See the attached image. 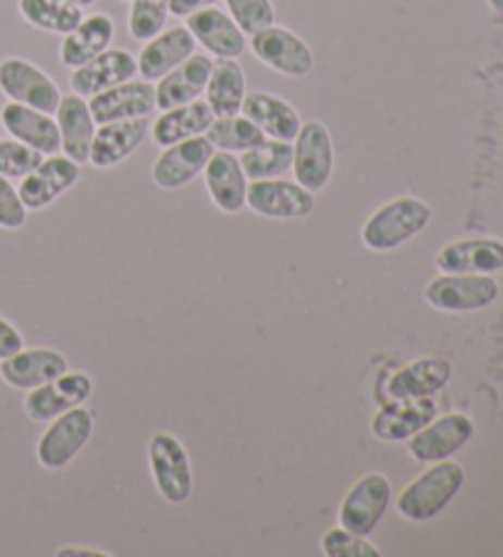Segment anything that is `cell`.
Returning <instances> with one entry per match:
<instances>
[{
  "label": "cell",
  "mask_w": 503,
  "mask_h": 557,
  "mask_svg": "<svg viewBox=\"0 0 503 557\" xmlns=\"http://www.w3.org/2000/svg\"><path fill=\"white\" fill-rule=\"evenodd\" d=\"M462 484L464 469L457 462L442 459V462H434L403 488L398 502H395V508L408 521L425 523L430 518L440 516L450 506L452 498L459 494Z\"/></svg>",
  "instance_id": "2"
},
{
  "label": "cell",
  "mask_w": 503,
  "mask_h": 557,
  "mask_svg": "<svg viewBox=\"0 0 503 557\" xmlns=\"http://www.w3.org/2000/svg\"><path fill=\"white\" fill-rule=\"evenodd\" d=\"M0 91L15 103L45 113H54L62 101V91L52 76L23 57H8L0 62Z\"/></svg>",
  "instance_id": "9"
},
{
  "label": "cell",
  "mask_w": 503,
  "mask_h": 557,
  "mask_svg": "<svg viewBox=\"0 0 503 557\" xmlns=\"http://www.w3.org/2000/svg\"><path fill=\"white\" fill-rule=\"evenodd\" d=\"M217 148L211 146L207 136L187 138L175 146L162 148L160 158L152 165V182L164 191H175L195 182L205 172L207 162L214 156Z\"/></svg>",
  "instance_id": "12"
},
{
  "label": "cell",
  "mask_w": 503,
  "mask_h": 557,
  "mask_svg": "<svg viewBox=\"0 0 503 557\" xmlns=\"http://www.w3.org/2000/svg\"><path fill=\"white\" fill-rule=\"evenodd\" d=\"M187 21V30L195 35L197 45L205 47L217 60H238L246 52L248 40L246 33L234 23V17L221 11L217 5L201 8L192 13Z\"/></svg>",
  "instance_id": "15"
},
{
  "label": "cell",
  "mask_w": 503,
  "mask_h": 557,
  "mask_svg": "<svg viewBox=\"0 0 503 557\" xmlns=\"http://www.w3.org/2000/svg\"><path fill=\"white\" fill-rule=\"evenodd\" d=\"M214 119L217 116L214 111H211V106L199 99L185 106H175V109L170 111H162L150 128L155 146L168 148L187 138L205 136Z\"/></svg>",
  "instance_id": "30"
},
{
  "label": "cell",
  "mask_w": 503,
  "mask_h": 557,
  "mask_svg": "<svg viewBox=\"0 0 503 557\" xmlns=\"http://www.w3.org/2000/svg\"><path fill=\"white\" fill-rule=\"evenodd\" d=\"M21 349H25V339L23 334L15 330V324L0 317V361L13 357Z\"/></svg>",
  "instance_id": "40"
},
{
  "label": "cell",
  "mask_w": 503,
  "mask_h": 557,
  "mask_svg": "<svg viewBox=\"0 0 503 557\" xmlns=\"http://www.w3.org/2000/svg\"><path fill=\"white\" fill-rule=\"evenodd\" d=\"M438 418V403L434 398H415V400H393L383 406L371 418V432L381 442H403L420 432L428 422Z\"/></svg>",
  "instance_id": "25"
},
{
  "label": "cell",
  "mask_w": 503,
  "mask_h": 557,
  "mask_svg": "<svg viewBox=\"0 0 503 557\" xmlns=\"http://www.w3.org/2000/svg\"><path fill=\"white\" fill-rule=\"evenodd\" d=\"M195 52L197 40L187 30V25L164 27L160 35H155L152 40L145 42L140 54L135 57V62H138V76L145 82H158Z\"/></svg>",
  "instance_id": "18"
},
{
  "label": "cell",
  "mask_w": 503,
  "mask_h": 557,
  "mask_svg": "<svg viewBox=\"0 0 503 557\" xmlns=\"http://www.w3.org/2000/svg\"><path fill=\"white\" fill-rule=\"evenodd\" d=\"M241 113H244L248 121H254L256 126L266 133V138L273 140L293 143L299 133V126H303V119H299L295 106L268 91L246 94Z\"/></svg>",
  "instance_id": "28"
},
{
  "label": "cell",
  "mask_w": 503,
  "mask_h": 557,
  "mask_svg": "<svg viewBox=\"0 0 503 557\" xmlns=\"http://www.w3.org/2000/svg\"><path fill=\"white\" fill-rule=\"evenodd\" d=\"M17 11L37 30L70 35L84 21V11L70 0H17Z\"/></svg>",
  "instance_id": "32"
},
{
  "label": "cell",
  "mask_w": 503,
  "mask_h": 557,
  "mask_svg": "<svg viewBox=\"0 0 503 557\" xmlns=\"http://www.w3.org/2000/svg\"><path fill=\"white\" fill-rule=\"evenodd\" d=\"M432 209L418 197L391 199L366 219L361 228V242L376 253H391L410 238L418 236L430 224Z\"/></svg>",
  "instance_id": "1"
},
{
  "label": "cell",
  "mask_w": 503,
  "mask_h": 557,
  "mask_svg": "<svg viewBox=\"0 0 503 557\" xmlns=\"http://www.w3.org/2000/svg\"><path fill=\"white\" fill-rule=\"evenodd\" d=\"M201 175H205L207 191L219 211H224V214H238L246 207L250 180L246 177L244 168H241L236 152L217 150Z\"/></svg>",
  "instance_id": "24"
},
{
  "label": "cell",
  "mask_w": 503,
  "mask_h": 557,
  "mask_svg": "<svg viewBox=\"0 0 503 557\" xmlns=\"http://www.w3.org/2000/svg\"><path fill=\"white\" fill-rule=\"evenodd\" d=\"M96 428L94 410L76 406L72 410L62 412L54 420H50V428L42 432L40 442H37V462L40 467L57 472V469H66L82 449L89 445Z\"/></svg>",
  "instance_id": "4"
},
{
  "label": "cell",
  "mask_w": 503,
  "mask_h": 557,
  "mask_svg": "<svg viewBox=\"0 0 503 557\" xmlns=\"http://www.w3.org/2000/svg\"><path fill=\"white\" fill-rule=\"evenodd\" d=\"M207 103L214 116H236L246 99V74L238 60H217L207 84Z\"/></svg>",
  "instance_id": "31"
},
{
  "label": "cell",
  "mask_w": 503,
  "mask_h": 557,
  "mask_svg": "<svg viewBox=\"0 0 503 557\" xmlns=\"http://www.w3.org/2000/svg\"><path fill=\"white\" fill-rule=\"evenodd\" d=\"M135 76H138L135 57L128 50H113V47H109L99 57H94L91 62L72 70L70 84L74 94L91 99V96L109 91L113 86L135 79Z\"/></svg>",
  "instance_id": "19"
},
{
  "label": "cell",
  "mask_w": 503,
  "mask_h": 557,
  "mask_svg": "<svg viewBox=\"0 0 503 557\" xmlns=\"http://www.w3.org/2000/svg\"><path fill=\"white\" fill-rule=\"evenodd\" d=\"M94 393V381L82 371H66L45 386L27 391L25 416L33 422H50L62 412L84 406Z\"/></svg>",
  "instance_id": "13"
},
{
  "label": "cell",
  "mask_w": 503,
  "mask_h": 557,
  "mask_svg": "<svg viewBox=\"0 0 503 557\" xmlns=\"http://www.w3.org/2000/svg\"><path fill=\"white\" fill-rule=\"evenodd\" d=\"M474 435V422L464 412H447L434 418L408 440V453L420 465H434L450 459L467 445Z\"/></svg>",
  "instance_id": "11"
},
{
  "label": "cell",
  "mask_w": 503,
  "mask_h": 557,
  "mask_svg": "<svg viewBox=\"0 0 503 557\" xmlns=\"http://www.w3.org/2000/svg\"><path fill=\"white\" fill-rule=\"evenodd\" d=\"M434 263L442 273H496L503 268V242L499 238H462L440 248Z\"/></svg>",
  "instance_id": "27"
},
{
  "label": "cell",
  "mask_w": 503,
  "mask_h": 557,
  "mask_svg": "<svg viewBox=\"0 0 503 557\" xmlns=\"http://www.w3.org/2000/svg\"><path fill=\"white\" fill-rule=\"evenodd\" d=\"M170 21V0H131L128 33L133 40L148 42L160 35Z\"/></svg>",
  "instance_id": "35"
},
{
  "label": "cell",
  "mask_w": 503,
  "mask_h": 557,
  "mask_svg": "<svg viewBox=\"0 0 503 557\" xmlns=\"http://www.w3.org/2000/svg\"><path fill=\"white\" fill-rule=\"evenodd\" d=\"M250 52L258 62L290 79H305L315 70V54L309 45L287 27L268 25L250 35Z\"/></svg>",
  "instance_id": "7"
},
{
  "label": "cell",
  "mask_w": 503,
  "mask_h": 557,
  "mask_svg": "<svg viewBox=\"0 0 503 557\" xmlns=\"http://www.w3.org/2000/svg\"><path fill=\"white\" fill-rule=\"evenodd\" d=\"M496 297L499 283L489 273H442L425 287V300L440 312H477Z\"/></svg>",
  "instance_id": "5"
},
{
  "label": "cell",
  "mask_w": 503,
  "mask_h": 557,
  "mask_svg": "<svg viewBox=\"0 0 503 557\" xmlns=\"http://www.w3.org/2000/svg\"><path fill=\"white\" fill-rule=\"evenodd\" d=\"M205 136L211 146L224 152H246L266 140V133L254 121H248L244 113L214 119Z\"/></svg>",
  "instance_id": "34"
},
{
  "label": "cell",
  "mask_w": 503,
  "mask_h": 557,
  "mask_svg": "<svg viewBox=\"0 0 503 557\" xmlns=\"http://www.w3.org/2000/svg\"><path fill=\"white\" fill-rule=\"evenodd\" d=\"M393 498L391 479L381 472H369L356 482L340 506V525L346 531L371 535L383 521Z\"/></svg>",
  "instance_id": "8"
},
{
  "label": "cell",
  "mask_w": 503,
  "mask_h": 557,
  "mask_svg": "<svg viewBox=\"0 0 503 557\" xmlns=\"http://www.w3.org/2000/svg\"><path fill=\"white\" fill-rule=\"evenodd\" d=\"M148 462L155 488L164 502L172 506L187 504L195 488L187 447L170 432H155L148 442Z\"/></svg>",
  "instance_id": "3"
},
{
  "label": "cell",
  "mask_w": 503,
  "mask_h": 557,
  "mask_svg": "<svg viewBox=\"0 0 503 557\" xmlns=\"http://www.w3.org/2000/svg\"><path fill=\"white\" fill-rule=\"evenodd\" d=\"M238 160L250 182L283 177L293 170V143L266 138L260 146L241 152Z\"/></svg>",
  "instance_id": "33"
},
{
  "label": "cell",
  "mask_w": 503,
  "mask_h": 557,
  "mask_svg": "<svg viewBox=\"0 0 503 557\" xmlns=\"http://www.w3.org/2000/svg\"><path fill=\"white\" fill-rule=\"evenodd\" d=\"M42 160V152L27 148L21 140H0V175L8 180L27 177Z\"/></svg>",
  "instance_id": "37"
},
{
  "label": "cell",
  "mask_w": 503,
  "mask_h": 557,
  "mask_svg": "<svg viewBox=\"0 0 503 557\" xmlns=\"http://www.w3.org/2000/svg\"><path fill=\"white\" fill-rule=\"evenodd\" d=\"M60 557H111V553L106 550H96V547H76V545H66L57 550Z\"/></svg>",
  "instance_id": "42"
},
{
  "label": "cell",
  "mask_w": 503,
  "mask_h": 557,
  "mask_svg": "<svg viewBox=\"0 0 503 557\" xmlns=\"http://www.w3.org/2000/svg\"><path fill=\"white\" fill-rule=\"evenodd\" d=\"M322 553L327 557H381L383 553L376 547L369 535H359L346 531V528H332L322 535Z\"/></svg>",
  "instance_id": "36"
},
{
  "label": "cell",
  "mask_w": 503,
  "mask_h": 557,
  "mask_svg": "<svg viewBox=\"0 0 503 557\" xmlns=\"http://www.w3.org/2000/svg\"><path fill=\"white\" fill-rule=\"evenodd\" d=\"M27 221V207L23 205L21 191L13 187V182L0 175V228L17 232Z\"/></svg>",
  "instance_id": "39"
},
{
  "label": "cell",
  "mask_w": 503,
  "mask_h": 557,
  "mask_svg": "<svg viewBox=\"0 0 503 557\" xmlns=\"http://www.w3.org/2000/svg\"><path fill=\"white\" fill-rule=\"evenodd\" d=\"M115 37V23L106 13H94L74 27L70 35H64L60 45V60L70 70H76L94 57L109 50Z\"/></svg>",
  "instance_id": "29"
},
{
  "label": "cell",
  "mask_w": 503,
  "mask_h": 557,
  "mask_svg": "<svg viewBox=\"0 0 503 557\" xmlns=\"http://www.w3.org/2000/svg\"><path fill=\"white\" fill-rule=\"evenodd\" d=\"M489 3V8L491 11H496V13H503V0H487Z\"/></svg>",
  "instance_id": "43"
},
{
  "label": "cell",
  "mask_w": 503,
  "mask_h": 557,
  "mask_svg": "<svg viewBox=\"0 0 503 557\" xmlns=\"http://www.w3.org/2000/svg\"><path fill=\"white\" fill-rule=\"evenodd\" d=\"M82 177V165H76L66 156H47L30 175L21 180V199L27 211H37L50 207L54 199H60L66 189L74 187Z\"/></svg>",
  "instance_id": "14"
},
{
  "label": "cell",
  "mask_w": 503,
  "mask_h": 557,
  "mask_svg": "<svg viewBox=\"0 0 503 557\" xmlns=\"http://www.w3.org/2000/svg\"><path fill=\"white\" fill-rule=\"evenodd\" d=\"M70 371V361L62 351L37 347V349H21L13 357L0 361V379L15 391H33L45 386L62 373Z\"/></svg>",
  "instance_id": "17"
},
{
  "label": "cell",
  "mask_w": 503,
  "mask_h": 557,
  "mask_svg": "<svg viewBox=\"0 0 503 557\" xmlns=\"http://www.w3.org/2000/svg\"><path fill=\"white\" fill-rule=\"evenodd\" d=\"M70 3H74V5H79V8H82V11H84V8H91V5L96 3V0H70Z\"/></svg>",
  "instance_id": "44"
},
{
  "label": "cell",
  "mask_w": 503,
  "mask_h": 557,
  "mask_svg": "<svg viewBox=\"0 0 503 557\" xmlns=\"http://www.w3.org/2000/svg\"><path fill=\"white\" fill-rule=\"evenodd\" d=\"M150 136V121L148 119H125V121H111L101 123L96 128V136L91 143L89 165L96 170H109L121 165L128 160L135 150H138L145 138Z\"/></svg>",
  "instance_id": "20"
},
{
  "label": "cell",
  "mask_w": 503,
  "mask_h": 557,
  "mask_svg": "<svg viewBox=\"0 0 503 557\" xmlns=\"http://www.w3.org/2000/svg\"><path fill=\"white\" fill-rule=\"evenodd\" d=\"M91 116L96 126L111 121H125V119H148L152 111H158V101H155V86L145 79H131L109 91H101L89 99Z\"/></svg>",
  "instance_id": "16"
},
{
  "label": "cell",
  "mask_w": 503,
  "mask_h": 557,
  "mask_svg": "<svg viewBox=\"0 0 503 557\" xmlns=\"http://www.w3.org/2000/svg\"><path fill=\"white\" fill-rule=\"evenodd\" d=\"M211 66L214 62L207 54H192L175 70L168 72L155 84V101H158V111H170L175 106H185L197 101L201 94L207 91Z\"/></svg>",
  "instance_id": "23"
},
{
  "label": "cell",
  "mask_w": 503,
  "mask_h": 557,
  "mask_svg": "<svg viewBox=\"0 0 503 557\" xmlns=\"http://www.w3.org/2000/svg\"><path fill=\"white\" fill-rule=\"evenodd\" d=\"M246 207L263 219L275 221H297L312 214L317 201L315 191L290 180H254L248 182Z\"/></svg>",
  "instance_id": "10"
},
{
  "label": "cell",
  "mask_w": 503,
  "mask_h": 557,
  "mask_svg": "<svg viewBox=\"0 0 503 557\" xmlns=\"http://www.w3.org/2000/svg\"><path fill=\"white\" fill-rule=\"evenodd\" d=\"M0 123H3V128L11 133L15 140L25 143L27 148H33L37 152H42L45 158L62 152V136L52 113L8 101L3 109H0Z\"/></svg>",
  "instance_id": "21"
},
{
  "label": "cell",
  "mask_w": 503,
  "mask_h": 557,
  "mask_svg": "<svg viewBox=\"0 0 503 557\" xmlns=\"http://www.w3.org/2000/svg\"><path fill=\"white\" fill-rule=\"evenodd\" d=\"M293 175L297 185L322 191L334 175V143L322 121H307L293 140Z\"/></svg>",
  "instance_id": "6"
},
{
  "label": "cell",
  "mask_w": 503,
  "mask_h": 557,
  "mask_svg": "<svg viewBox=\"0 0 503 557\" xmlns=\"http://www.w3.org/2000/svg\"><path fill=\"white\" fill-rule=\"evenodd\" d=\"M57 128L62 136V152L76 165H86L91 156V143L96 136V121L91 116L89 101L79 94H62V101L54 111Z\"/></svg>",
  "instance_id": "22"
},
{
  "label": "cell",
  "mask_w": 503,
  "mask_h": 557,
  "mask_svg": "<svg viewBox=\"0 0 503 557\" xmlns=\"http://www.w3.org/2000/svg\"><path fill=\"white\" fill-rule=\"evenodd\" d=\"M452 379V363L440 357H422L393 373L385 383L391 400L432 398L447 386Z\"/></svg>",
  "instance_id": "26"
},
{
  "label": "cell",
  "mask_w": 503,
  "mask_h": 557,
  "mask_svg": "<svg viewBox=\"0 0 503 557\" xmlns=\"http://www.w3.org/2000/svg\"><path fill=\"white\" fill-rule=\"evenodd\" d=\"M229 15L246 35H256L268 25H275V8L270 0H224Z\"/></svg>",
  "instance_id": "38"
},
{
  "label": "cell",
  "mask_w": 503,
  "mask_h": 557,
  "mask_svg": "<svg viewBox=\"0 0 503 557\" xmlns=\"http://www.w3.org/2000/svg\"><path fill=\"white\" fill-rule=\"evenodd\" d=\"M209 5H217V0H170V15L189 17L192 13H197L201 8Z\"/></svg>",
  "instance_id": "41"
}]
</instances>
